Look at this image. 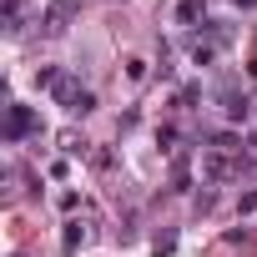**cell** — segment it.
I'll return each mask as SVG.
<instances>
[{
	"instance_id": "10",
	"label": "cell",
	"mask_w": 257,
	"mask_h": 257,
	"mask_svg": "<svg viewBox=\"0 0 257 257\" xmlns=\"http://www.w3.org/2000/svg\"><path fill=\"white\" fill-rule=\"evenodd\" d=\"M157 147H162L167 157H177V152H182V126H177V121H167V126H157Z\"/></svg>"
},
{
	"instance_id": "3",
	"label": "cell",
	"mask_w": 257,
	"mask_h": 257,
	"mask_svg": "<svg viewBox=\"0 0 257 257\" xmlns=\"http://www.w3.org/2000/svg\"><path fill=\"white\" fill-rule=\"evenodd\" d=\"M51 101H56L66 116H91V111H96V91H91L81 76H71V71H61V81L51 86Z\"/></svg>"
},
{
	"instance_id": "15",
	"label": "cell",
	"mask_w": 257,
	"mask_h": 257,
	"mask_svg": "<svg viewBox=\"0 0 257 257\" xmlns=\"http://www.w3.org/2000/svg\"><path fill=\"white\" fill-rule=\"evenodd\" d=\"M61 152H66V157H86V142H81L76 132H66V137H61Z\"/></svg>"
},
{
	"instance_id": "14",
	"label": "cell",
	"mask_w": 257,
	"mask_h": 257,
	"mask_svg": "<svg viewBox=\"0 0 257 257\" xmlns=\"http://www.w3.org/2000/svg\"><path fill=\"white\" fill-rule=\"evenodd\" d=\"M126 81H132V86H142V81H147V61H142V56L126 61Z\"/></svg>"
},
{
	"instance_id": "20",
	"label": "cell",
	"mask_w": 257,
	"mask_h": 257,
	"mask_svg": "<svg viewBox=\"0 0 257 257\" xmlns=\"http://www.w3.org/2000/svg\"><path fill=\"white\" fill-rule=\"evenodd\" d=\"M247 76H252V81H257V56H252V61H247Z\"/></svg>"
},
{
	"instance_id": "7",
	"label": "cell",
	"mask_w": 257,
	"mask_h": 257,
	"mask_svg": "<svg viewBox=\"0 0 257 257\" xmlns=\"http://www.w3.org/2000/svg\"><path fill=\"white\" fill-rule=\"evenodd\" d=\"M172 192H192V152L187 147L172 157Z\"/></svg>"
},
{
	"instance_id": "8",
	"label": "cell",
	"mask_w": 257,
	"mask_h": 257,
	"mask_svg": "<svg viewBox=\"0 0 257 257\" xmlns=\"http://www.w3.org/2000/svg\"><path fill=\"white\" fill-rule=\"evenodd\" d=\"M207 21V0H177V26H202Z\"/></svg>"
},
{
	"instance_id": "19",
	"label": "cell",
	"mask_w": 257,
	"mask_h": 257,
	"mask_svg": "<svg viewBox=\"0 0 257 257\" xmlns=\"http://www.w3.org/2000/svg\"><path fill=\"white\" fill-rule=\"evenodd\" d=\"M232 6H242V11H257V0H232Z\"/></svg>"
},
{
	"instance_id": "12",
	"label": "cell",
	"mask_w": 257,
	"mask_h": 257,
	"mask_svg": "<svg viewBox=\"0 0 257 257\" xmlns=\"http://www.w3.org/2000/svg\"><path fill=\"white\" fill-rule=\"evenodd\" d=\"M172 252H177V227H167V232L152 237V257H172Z\"/></svg>"
},
{
	"instance_id": "2",
	"label": "cell",
	"mask_w": 257,
	"mask_h": 257,
	"mask_svg": "<svg viewBox=\"0 0 257 257\" xmlns=\"http://www.w3.org/2000/svg\"><path fill=\"white\" fill-rule=\"evenodd\" d=\"M202 177H207V182L257 177V157H242V152H202Z\"/></svg>"
},
{
	"instance_id": "4",
	"label": "cell",
	"mask_w": 257,
	"mask_h": 257,
	"mask_svg": "<svg viewBox=\"0 0 257 257\" xmlns=\"http://www.w3.org/2000/svg\"><path fill=\"white\" fill-rule=\"evenodd\" d=\"M212 101H217V116H222L227 126H242V121L252 116V96H247L237 81H222V86L212 91Z\"/></svg>"
},
{
	"instance_id": "11",
	"label": "cell",
	"mask_w": 257,
	"mask_h": 257,
	"mask_svg": "<svg viewBox=\"0 0 257 257\" xmlns=\"http://www.w3.org/2000/svg\"><path fill=\"white\" fill-rule=\"evenodd\" d=\"M26 31V11H21V0H6V36H21Z\"/></svg>"
},
{
	"instance_id": "9",
	"label": "cell",
	"mask_w": 257,
	"mask_h": 257,
	"mask_svg": "<svg viewBox=\"0 0 257 257\" xmlns=\"http://www.w3.org/2000/svg\"><path fill=\"white\" fill-rule=\"evenodd\" d=\"M187 56H192V66H212V61H217L222 51H217L212 41H202V36H192V41H187Z\"/></svg>"
},
{
	"instance_id": "5",
	"label": "cell",
	"mask_w": 257,
	"mask_h": 257,
	"mask_svg": "<svg viewBox=\"0 0 257 257\" xmlns=\"http://www.w3.org/2000/svg\"><path fill=\"white\" fill-rule=\"evenodd\" d=\"M76 16H81V0H46L41 6V36H66Z\"/></svg>"
},
{
	"instance_id": "18",
	"label": "cell",
	"mask_w": 257,
	"mask_h": 257,
	"mask_svg": "<svg viewBox=\"0 0 257 257\" xmlns=\"http://www.w3.org/2000/svg\"><path fill=\"white\" fill-rule=\"evenodd\" d=\"M81 207V192H61V212H76Z\"/></svg>"
},
{
	"instance_id": "6",
	"label": "cell",
	"mask_w": 257,
	"mask_h": 257,
	"mask_svg": "<svg viewBox=\"0 0 257 257\" xmlns=\"http://www.w3.org/2000/svg\"><path fill=\"white\" fill-rule=\"evenodd\" d=\"M86 237H91V227H86L81 217H71V222H66V232H61V252H66V257H76V252L86 247Z\"/></svg>"
},
{
	"instance_id": "16",
	"label": "cell",
	"mask_w": 257,
	"mask_h": 257,
	"mask_svg": "<svg viewBox=\"0 0 257 257\" xmlns=\"http://www.w3.org/2000/svg\"><path fill=\"white\" fill-rule=\"evenodd\" d=\"M237 212H242V217H252V212H257V187L237 192Z\"/></svg>"
},
{
	"instance_id": "1",
	"label": "cell",
	"mask_w": 257,
	"mask_h": 257,
	"mask_svg": "<svg viewBox=\"0 0 257 257\" xmlns=\"http://www.w3.org/2000/svg\"><path fill=\"white\" fill-rule=\"evenodd\" d=\"M0 137H6L11 147H21V142H41L46 137V121H41V111L36 106H26V101H6V121H0Z\"/></svg>"
},
{
	"instance_id": "21",
	"label": "cell",
	"mask_w": 257,
	"mask_h": 257,
	"mask_svg": "<svg viewBox=\"0 0 257 257\" xmlns=\"http://www.w3.org/2000/svg\"><path fill=\"white\" fill-rule=\"evenodd\" d=\"M11 257H26V252H11Z\"/></svg>"
},
{
	"instance_id": "17",
	"label": "cell",
	"mask_w": 257,
	"mask_h": 257,
	"mask_svg": "<svg viewBox=\"0 0 257 257\" xmlns=\"http://www.w3.org/2000/svg\"><path fill=\"white\" fill-rule=\"evenodd\" d=\"M212 207H217V192H212V187H207V192H197V217H202V212H212Z\"/></svg>"
},
{
	"instance_id": "13",
	"label": "cell",
	"mask_w": 257,
	"mask_h": 257,
	"mask_svg": "<svg viewBox=\"0 0 257 257\" xmlns=\"http://www.w3.org/2000/svg\"><path fill=\"white\" fill-rule=\"evenodd\" d=\"M192 101H202V81H187V86L177 91V101H172V106H177V111H192Z\"/></svg>"
}]
</instances>
